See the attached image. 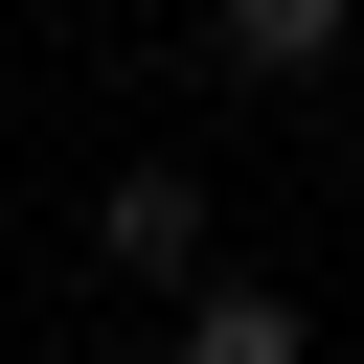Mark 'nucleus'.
<instances>
[{
    "label": "nucleus",
    "mask_w": 364,
    "mask_h": 364,
    "mask_svg": "<svg viewBox=\"0 0 364 364\" xmlns=\"http://www.w3.org/2000/svg\"><path fill=\"white\" fill-rule=\"evenodd\" d=\"M91 250H114L136 296H182V273H205V182H182V159H136V182H91Z\"/></svg>",
    "instance_id": "1"
},
{
    "label": "nucleus",
    "mask_w": 364,
    "mask_h": 364,
    "mask_svg": "<svg viewBox=\"0 0 364 364\" xmlns=\"http://www.w3.org/2000/svg\"><path fill=\"white\" fill-rule=\"evenodd\" d=\"M341 23H364V0H205V46H228L250 91H318V68H341Z\"/></svg>",
    "instance_id": "2"
},
{
    "label": "nucleus",
    "mask_w": 364,
    "mask_h": 364,
    "mask_svg": "<svg viewBox=\"0 0 364 364\" xmlns=\"http://www.w3.org/2000/svg\"><path fill=\"white\" fill-rule=\"evenodd\" d=\"M182 364H296V296L273 273H182Z\"/></svg>",
    "instance_id": "3"
}]
</instances>
